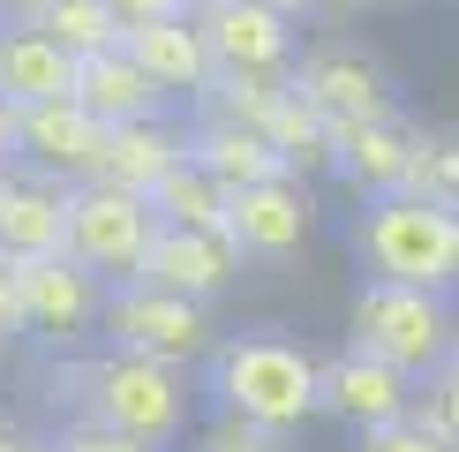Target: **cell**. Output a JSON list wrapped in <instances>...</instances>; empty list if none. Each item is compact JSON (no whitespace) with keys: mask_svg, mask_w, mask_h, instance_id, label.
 Returning a JSON list of instances; mask_svg holds the SVG:
<instances>
[{"mask_svg":"<svg viewBox=\"0 0 459 452\" xmlns=\"http://www.w3.org/2000/svg\"><path fill=\"white\" fill-rule=\"evenodd\" d=\"M0 99H15V106L75 99V61L38 23H0Z\"/></svg>","mask_w":459,"mask_h":452,"instance_id":"d6986e66","label":"cell"},{"mask_svg":"<svg viewBox=\"0 0 459 452\" xmlns=\"http://www.w3.org/2000/svg\"><path fill=\"white\" fill-rule=\"evenodd\" d=\"M407 166H414V121H354L339 128L332 143V174L354 188L361 204H385V196H407Z\"/></svg>","mask_w":459,"mask_h":452,"instance_id":"9a60e30c","label":"cell"},{"mask_svg":"<svg viewBox=\"0 0 459 452\" xmlns=\"http://www.w3.org/2000/svg\"><path fill=\"white\" fill-rule=\"evenodd\" d=\"M452 362H459V339H452Z\"/></svg>","mask_w":459,"mask_h":452,"instance_id":"74e56055","label":"cell"},{"mask_svg":"<svg viewBox=\"0 0 459 452\" xmlns=\"http://www.w3.org/2000/svg\"><path fill=\"white\" fill-rule=\"evenodd\" d=\"M204 400L212 414H241L286 438L309 414H324V362L286 332H219L212 362H204Z\"/></svg>","mask_w":459,"mask_h":452,"instance_id":"7a4b0ae2","label":"cell"},{"mask_svg":"<svg viewBox=\"0 0 459 452\" xmlns=\"http://www.w3.org/2000/svg\"><path fill=\"white\" fill-rule=\"evenodd\" d=\"M38 8L46 0H0V23H38Z\"/></svg>","mask_w":459,"mask_h":452,"instance_id":"836d02e7","label":"cell"},{"mask_svg":"<svg viewBox=\"0 0 459 452\" xmlns=\"http://www.w3.org/2000/svg\"><path fill=\"white\" fill-rule=\"evenodd\" d=\"M46 400L68 414H91L106 430H128L136 445L166 452L196 414V385L174 362H151L128 347H83V354H53L46 369Z\"/></svg>","mask_w":459,"mask_h":452,"instance_id":"6da1fadb","label":"cell"},{"mask_svg":"<svg viewBox=\"0 0 459 452\" xmlns=\"http://www.w3.org/2000/svg\"><path fill=\"white\" fill-rule=\"evenodd\" d=\"M196 452H286V438L264 422H241V414H212L196 430Z\"/></svg>","mask_w":459,"mask_h":452,"instance_id":"484cf974","label":"cell"},{"mask_svg":"<svg viewBox=\"0 0 459 452\" xmlns=\"http://www.w3.org/2000/svg\"><path fill=\"white\" fill-rule=\"evenodd\" d=\"M286 83L309 99L332 128H354V121H392L399 113V91H392V68L377 61L369 46H354V38H324L294 61Z\"/></svg>","mask_w":459,"mask_h":452,"instance_id":"ba28073f","label":"cell"},{"mask_svg":"<svg viewBox=\"0 0 459 452\" xmlns=\"http://www.w3.org/2000/svg\"><path fill=\"white\" fill-rule=\"evenodd\" d=\"M15 143H23V106L0 99V166H15Z\"/></svg>","mask_w":459,"mask_h":452,"instance_id":"1f68e13d","label":"cell"},{"mask_svg":"<svg viewBox=\"0 0 459 452\" xmlns=\"http://www.w3.org/2000/svg\"><path fill=\"white\" fill-rule=\"evenodd\" d=\"M0 181H8V166H0Z\"/></svg>","mask_w":459,"mask_h":452,"instance_id":"ab89813d","label":"cell"},{"mask_svg":"<svg viewBox=\"0 0 459 452\" xmlns=\"http://www.w3.org/2000/svg\"><path fill=\"white\" fill-rule=\"evenodd\" d=\"M407 196H429V204H452L459 212V128H414Z\"/></svg>","mask_w":459,"mask_h":452,"instance_id":"d4e9b609","label":"cell"},{"mask_svg":"<svg viewBox=\"0 0 459 452\" xmlns=\"http://www.w3.org/2000/svg\"><path fill=\"white\" fill-rule=\"evenodd\" d=\"M53 445L61 452H151V445L128 438V430H106V422H91V414H68V422L53 430Z\"/></svg>","mask_w":459,"mask_h":452,"instance_id":"f1b7e54d","label":"cell"},{"mask_svg":"<svg viewBox=\"0 0 459 452\" xmlns=\"http://www.w3.org/2000/svg\"><path fill=\"white\" fill-rule=\"evenodd\" d=\"M414 400H422V377L392 369L385 354H369V347H339L332 362H324V414L347 422L354 438H369V430H385V422H407Z\"/></svg>","mask_w":459,"mask_h":452,"instance_id":"9c48e42d","label":"cell"},{"mask_svg":"<svg viewBox=\"0 0 459 452\" xmlns=\"http://www.w3.org/2000/svg\"><path fill=\"white\" fill-rule=\"evenodd\" d=\"M264 136H272V151L286 159V174H332V143H339V128L324 121V113L301 99L294 83L279 91V106H272V121H264Z\"/></svg>","mask_w":459,"mask_h":452,"instance_id":"44dd1931","label":"cell"},{"mask_svg":"<svg viewBox=\"0 0 459 452\" xmlns=\"http://www.w3.org/2000/svg\"><path fill=\"white\" fill-rule=\"evenodd\" d=\"M196 8H212V0H196Z\"/></svg>","mask_w":459,"mask_h":452,"instance_id":"60d3db41","label":"cell"},{"mask_svg":"<svg viewBox=\"0 0 459 452\" xmlns=\"http://www.w3.org/2000/svg\"><path fill=\"white\" fill-rule=\"evenodd\" d=\"M347 325H354V332H347V347H369V354H385L392 369L429 377V369H445V362H452L459 301L422 294V287H392V279H361Z\"/></svg>","mask_w":459,"mask_h":452,"instance_id":"277c9868","label":"cell"},{"mask_svg":"<svg viewBox=\"0 0 459 452\" xmlns=\"http://www.w3.org/2000/svg\"><path fill=\"white\" fill-rule=\"evenodd\" d=\"M0 385H8V347H0Z\"/></svg>","mask_w":459,"mask_h":452,"instance_id":"8d00e7d4","label":"cell"},{"mask_svg":"<svg viewBox=\"0 0 459 452\" xmlns=\"http://www.w3.org/2000/svg\"><path fill=\"white\" fill-rule=\"evenodd\" d=\"M309 8H332V15H347V8H361V0H309Z\"/></svg>","mask_w":459,"mask_h":452,"instance_id":"d590c367","label":"cell"},{"mask_svg":"<svg viewBox=\"0 0 459 452\" xmlns=\"http://www.w3.org/2000/svg\"><path fill=\"white\" fill-rule=\"evenodd\" d=\"M354 452H459V445H445L422 414H407V422H385V430H369V438H354Z\"/></svg>","mask_w":459,"mask_h":452,"instance_id":"83f0119b","label":"cell"},{"mask_svg":"<svg viewBox=\"0 0 459 452\" xmlns=\"http://www.w3.org/2000/svg\"><path fill=\"white\" fill-rule=\"evenodd\" d=\"M106 8L136 30V23H166V15H196V0H106Z\"/></svg>","mask_w":459,"mask_h":452,"instance_id":"f546056e","label":"cell"},{"mask_svg":"<svg viewBox=\"0 0 459 452\" xmlns=\"http://www.w3.org/2000/svg\"><path fill=\"white\" fill-rule=\"evenodd\" d=\"M68 196H75L68 181L8 166V181H0V264H8V272L68 256Z\"/></svg>","mask_w":459,"mask_h":452,"instance_id":"8fae6325","label":"cell"},{"mask_svg":"<svg viewBox=\"0 0 459 452\" xmlns=\"http://www.w3.org/2000/svg\"><path fill=\"white\" fill-rule=\"evenodd\" d=\"M264 8H279V15H301V8H309V0H264Z\"/></svg>","mask_w":459,"mask_h":452,"instance_id":"e575fe53","label":"cell"},{"mask_svg":"<svg viewBox=\"0 0 459 452\" xmlns=\"http://www.w3.org/2000/svg\"><path fill=\"white\" fill-rule=\"evenodd\" d=\"M8 339H23V294H15V272L0 264V347Z\"/></svg>","mask_w":459,"mask_h":452,"instance_id":"4dcf8cb0","label":"cell"},{"mask_svg":"<svg viewBox=\"0 0 459 452\" xmlns=\"http://www.w3.org/2000/svg\"><path fill=\"white\" fill-rule=\"evenodd\" d=\"M106 347H128V354H151V362H174V369H204L219 347V325L204 301L188 294H166L151 279H128V287L106 294Z\"/></svg>","mask_w":459,"mask_h":452,"instance_id":"5b68a950","label":"cell"},{"mask_svg":"<svg viewBox=\"0 0 459 452\" xmlns=\"http://www.w3.org/2000/svg\"><path fill=\"white\" fill-rule=\"evenodd\" d=\"M188 159H196L226 196L286 174V159L272 151V136H264V128H234V121H188Z\"/></svg>","mask_w":459,"mask_h":452,"instance_id":"ffe728a7","label":"cell"},{"mask_svg":"<svg viewBox=\"0 0 459 452\" xmlns=\"http://www.w3.org/2000/svg\"><path fill=\"white\" fill-rule=\"evenodd\" d=\"M414 414H422L445 445H459V362H445V369L422 377V400H414Z\"/></svg>","mask_w":459,"mask_h":452,"instance_id":"4316f807","label":"cell"},{"mask_svg":"<svg viewBox=\"0 0 459 452\" xmlns=\"http://www.w3.org/2000/svg\"><path fill=\"white\" fill-rule=\"evenodd\" d=\"M181 159H188V128L174 121V113H166V121H128V128H106V151H99V174L91 181H113V188L151 196Z\"/></svg>","mask_w":459,"mask_h":452,"instance_id":"ac0fdd59","label":"cell"},{"mask_svg":"<svg viewBox=\"0 0 459 452\" xmlns=\"http://www.w3.org/2000/svg\"><path fill=\"white\" fill-rule=\"evenodd\" d=\"M279 91H286V75H241V68H219L212 83L188 99V113H196V121L264 128V121H272V106H279Z\"/></svg>","mask_w":459,"mask_h":452,"instance_id":"cb8c5ba5","label":"cell"},{"mask_svg":"<svg viewBox=\"0 0 459 452\" xmlns=\"http://www.w3.org/2000/svg\"><path fill=\"white\" fill-rule=\"evenodd\" d=\"M204 38H212L219 68H241V75H294L301 46H294V15L264 8V0H212L196 8Z\"/></svg>","mask_w":459,"mask_h":452,"instance_id":"4fadbf2b","label":"cell"},{"mask_svg":"<svg viewBox=\"0 0 459 452\" xmlns=\"http://www.w3.org/2000/svg\"><path fill=\"white\" fill-rule=\"evenodd\" d=\"M15 294H23V339H38L46 354H83L91 339L106 332V279L83 272L75 256H46L15 272Z\"/></svg>","mask_w":459,"mask_h":452,"instance_id":"52a82bcc","label":"cell"},{"mask_svg":"<svg viewBox=\"0 0 459 452\" xmlns=\"http://www.w3.org/2000/svg\"><path fill=\"white\" fill-rule=\"evenodd\" d=\"M46 452H61V445H53V438H46Z\"/></svg>","mask_w":459,"mask_h":452,"instance_id":"f35d334b","label":"cell"},{"mask_svg":"<svg viewBox=\"0 0 459 452\" xmlns=\"http://www.w3.org/2000/svg\"><path fill=\"white\" fill-rule=\"evenodd\" d=\"M0 452H46V438H30L15 414H0Z\"/></svg>","mask_w":459,"mask_h":452,"instance_id":"d6a6232c","label":"cell"},{"mask_svg":"<svg viewBox=\"0 0 459 452\" xmlns=\"http://www.w3.org/2000/svg\"><path fill=\"white\" fill-rule=\"evenodd\" d=\"M226 234H234V249L248 264H286L309 249L316 234V196L301 174H279V181H256L234 196V212H226Z\"/></svg>","mask_w":459,"mask_h":452,"instance_id":"30bf717a","label":"cell"},{"mask_svg":"<svg viewBox=\"0 0 459 452\" xmlns=\"http://www.w3.org/2000/svg\"><path fill=\"white\" fill-rule=\"evenodd\" d=\"M128 53L143 61V75L166 91L174 106H188L204 83L219 75V53H212V38H204L196 15H166V23H136L128 30Z\"/></svg>","mask_w":459,"mask_h":452,"instance_id":"2e32d148","label":"cell"},{"mask_svg":"<svg viewBox=\"0 0 459 452\" xmlns=\"http://www.w3.org/2000/svg\"><path fill=\"white\" fill-rule=\"evenodd\" d=\"M99 151H106V121L83 99H53V106H23V143H15V166L46 181L83 188L99 174Z\"/></svg>","mask_w":459,"mask_h":452,"instance_id":"7c38bea8","label":"cell"},{"mask_svg":"<svg viewBox=\"0 0 459 452\" xmlns=\"http://www.w3.org/2000/svg\"><path fill=\"white\" fill-rule=\"evenodd\" d=\"M151 241H159V212H151V196H136V188L83 181L68 196V256L83 264V272H99L106 287L143 279Z\"/></svg>","mask_w":459,"mask_h":452,"instance_id":"8992f818","label":"cell"},{"mask_svg":"<svg viewBox=\"0 0 459 452\" xmlns=\"http://www.w3.org/2000/svg\"><path fill=\"white\" fill-rule=\"evenodd\" d=\"M38 30H46L68 61H99V53L128 46V23L106 0H46V8H38Z\"/></svg>","mask_w":459,"mask_h":452,"instance_id":"603a6c76","label":"cell"},{"mask_svg":"<svg viewBox=\"0 0 459 452\" xmlns=\"http://www.w3.org/2000/svg\"><path fill=\"white\" fill-rule=\"evenodd\" d=\"M354 264L392 287H422L459 301V212L429 196H385L354 219Z\"/></svg>","mask_w":459,"mask_h":452,"instance_id":"3957f363","label":"cell"},{"mask_svg":"<svg viewBox=\"0 0 459 452\" xmlns=\"http://www.w3.org/2000/svg\"><path fill=\"white\" fill-rule=\"evenodd\" d=\"M75 99L99 113L106 128H128V121H166V113H174V99H166V91L143 75V61H136L128 46L99 53V61H75Z\"/></svg>","mask_w":459,"mask_h":452,"instance_id":"e0dca14e","label":"cell"},{"mask_svg":"<svg viewBox=\"0 0 459 452\" xmlns=\"http://www.w3.org/2000/svg\"><path fill=\"white\" fill-rule=\"evenodd\" d=\"M151 212H159V226H188V234H226V212H234V196H226V188L204 174L196 159H181L174 174L151 188Z\"/></svg>","mask_w":459,"mask_h":452,"instance_id":"7402d4cb","label":"cell"},{"mask_svg":"<svg viewBox=\"0 0 459 452\" xmlns=\"http://www.w3.org/2000/svg\"><path fill=\"white\" fill-rule=\"evenodd\" d=\"M241 249H234V234H188V226H159V241H151V256H143V279L151 287H166V294H188V301H226L241 287Z\"/></svg>","mask_w":459,"mask_h":452,"instance_id":"5bb4252c","label":"cell"}]
</instances>
